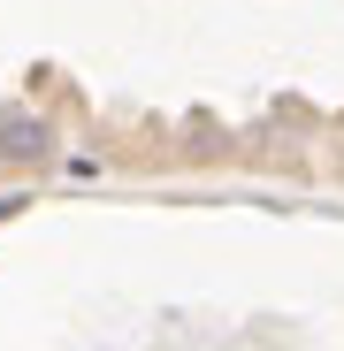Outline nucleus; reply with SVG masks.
Returning <instances> with one entry per match:
<instances>
[{
	"instance_id": "nucleus-1",
	"label": "nucleus",
	"mask_w": 344,
	"mask_h": 351,
	"mask_svg": "<svg viewBox=\"0 0 344 351\" xmlns=\"http://www.w3.org/2000/svg\"><path fill=\"white\" fill-rule=\"evenodd\" d=\"M0 153L8 160H38L46 153V123L38 114H0Z\"/></svg>"
}]
</instances>
